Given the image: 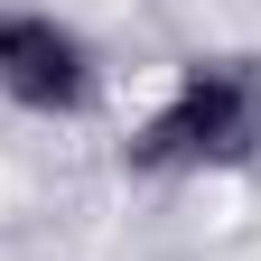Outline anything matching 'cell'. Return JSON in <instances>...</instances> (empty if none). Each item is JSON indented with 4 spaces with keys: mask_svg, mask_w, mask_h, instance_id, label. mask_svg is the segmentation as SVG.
I'll use <instances>...</instances> for the list:
<instances>
[{
    "mask_svg": "<svg viewBox=\"0 0 261 261\" xmlns=\"http://www.w3.org/2000/svg\"><path fill=\"white\" fill-rule=\"evenodd\" d=\"M261 168V56L243 47H205L187 56L168 93L130 121L121 140V177L140 187H177V177H243Z\"/></svg>",
    "mask_w": 261,
    "mask_h": 261,
    "instance_id": "obj_1",
    "label": "cell"
},
{
    "mask_svg": "<svg viewBox=\"0 0 261 261\" xmlns=\"http://www.w3.org/2000/svg\"><path fill=\"white\" fill-rule=\"evenodd\" d=\"M0 103L28 121L103 112V47L47 0H0Z\"/></svg>",
    "mask_w": 261,
    "mask_h": 261,
    "instance_id": "obj_2",
    "label": "cell"
}]
</instances>
